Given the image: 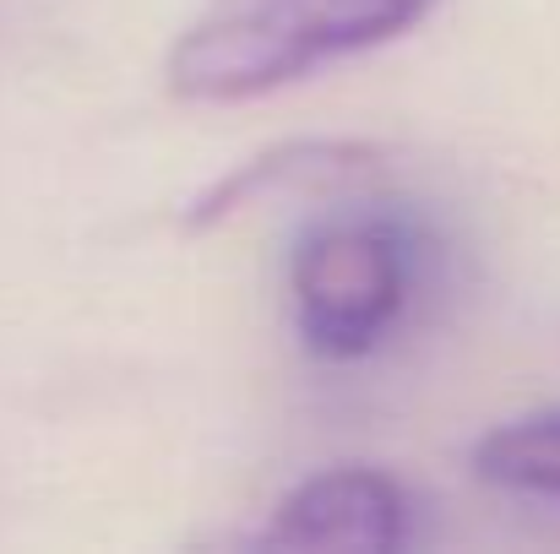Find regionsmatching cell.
<instances>
[{
    "instance_id": "3",
    "label": "cell",
    "mask_w": 560,
    "mask_h": 554,
    "mask_svg": "<svg viewBox=\"0 0 560 554\" xmlns=\"http://www.w3.org/2000/svg\"><path fill=\"white\" fill-rule=\"evenodd\" d=\"M413 495L381 468H327L300 479L261 528L267 550L386 554L413 544Z\"/></svg>"
},
{
    "instance_id": "5",
    "label": "cell",
    "mask_w": 560,
    "mask_h": 554,
    "mask_svg": "<svg viewBox=\"0 0 560 554\" xmlns=\"http://www.w3.org/2000/svg\"><path fill=\"white\" fill-rule=\"evenodd\" d=\"M474 473L506 495L560 506V408H539L495 424L474 446Z\"/></svg>"
},
{
    "instance_id": "2",
    "label": "cell",
    "mask_w": 560,
    "mask_h": 554,
    "mask_svg": "<svg viewBox=\"0 0 560 554\" xmlns=\"http://www.w3.org/2000/svg\"><path fill=\"white\" fill-rule=\"evenodd\" d=\"M419 250L386 212H332L311 223L289 256V299L300 343L349 365L392 338L413 299Z\"/></svg>"
},
{
    "instance_id": "1",
    "label": "cell",
    "mask_w": 560,
    "mask_h": 554,
    "mask_svg": "<svg viewBox=\"0 0 560 554\" xmlns=\"http://www.w3.org/2000/svg\"><path fill=\"white\" fill-rule=\"evenodd\" d=\"M435 0H207L170 49V93L186 104L267 98L327 60L402 38Z\"/></svg>"
},
{
    "instance_id": "4",
    "label": "cell",
    "mask_w": 560,
    "mask_h": 554,
    "mask_svg": "<svg viewBox=\"0 0 560 554\" xmlns=\"http://www.w3.org/2000/svg\"><path fill=\"white\" fill-rule=\"evenodd\" d=\"M381 164V148L371 142H349V137H316V142H283L267 148L261 158L240 164L234 175L212 180L186 207V228H218L229 217H240L245 207H256L261 196H283V190H305V185H349L371 175Z\"/></svg>"
}]
</instances>
